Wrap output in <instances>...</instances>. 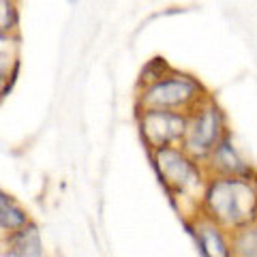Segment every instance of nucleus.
I'll return each instance as SVG.
<instances>
[{
	"label": "nucleus",
	"instance_id": "9d476101",
	"mask_svg": "<svg viewBox=\"0 0 257 257\" xmlns=\"http://www.w3.org/2000/svg\"><path fill=\"white\" fill-rule=\"evenodd\" d=\"M20 75V58L11 50H0V103L13 90Z\"/></svg>",
	"mask_w": 257,
	"mask_h": 257
},
{
	"label": "nucleus",
	"instance_id": "6e6552de",
	"mask_svg": "<svg viewBox=\"0 0 257 257\" xmlns=\"http://www.w3.org/2000/svg\"><path fill=\"white\" fill-rule=\"evenodd\" d=\"M5 253L7 257H45L39 225L30 221L18 231L5 236Z\"/></svg>",
	"mask_w": 257,
	"mask_h": 257
},
{
	"label": "nucleus",
	"instance_id": "2eb2a0df",
	"mask_svg": "<svg viewBox=\"0 0 257 257\" xmlns=\"http://www.w3.org/2000/svg\"><path fill=\"white\" fill-rule=\"evenodd\" d=\"M67 3H69V5H75V3H77V0H67Z\"/></svg>",
	"mask_w": 257,
	"mask_h": 257
},
{
	"label": "nucleus",
	"instance_id": "1a4fd4ad",
	"mask_svg": "<svg viewBox=\"0 0 257 257\" xmlns=\"http://www.w3.org/2000/svg\"><path fill=\"white\" fill-rule=\"evenodd\" d=\"M30 214L24 206L15 202V197L11 193H7L0 189V234L9 236L13 231H18L26 223H30Z\"/></svg>",
	"mask_w": 257,
	"mask_h": 257
},
{
	"label": "nucleus",
	"instance_id": "423d86ee",
	"mask_svg": "<svg viewBox=\"0 0 257 257\" xmlns=\"http://www.w3.org/2000/svg\"><path fill=\"white\" fill-rule=\"evenodd\" d=\"M184 227L195 242L197 253L202 257H236L234 244H231V231L223 225L214 223L204 214L193 216L191 221H184Z\"/></svg>",
	"mask_w": 257,
	"mask_h": 257
},
{
	"label": "nucleus",
	"instance_id": "39448f33",
	"mask_svg": "<svg viewBox=\"0 0 257 257\" xmlns=\"http://www.w3.org/2000/svg\"><path fill=\"white\" fill-rule=\"evenodd\" d=\"M135 124L148 152L180 146L187 133L189 114L170 109H135Z\"/></svg>",
	"mask_w": 257,
	"mask_h": 257
},
{
	"label": "nucleus",
	"instance_id": "20e7f679",
	"mask_svg": "<svg viewBox=\"0 0 257 257\" xmlns=\"http://www.w3.org/2000/svg\"><path fill=\"white\" fill-rule=\"evenodd\" d=\"M231 131L227 122V114L214 99V94H208L206 99L189 111L187 133L180 146L189 152L199 163L210 157V152L225 135Z\"/></svg>",
	"mask_w": 257,
	"mask_h": 257
},
{
	"label": "nucleus",
	"instance_id": "4468645a",
	"mask_svg": "<svg viewBox=\"0 0 257 257\" xmlns=\"http://www.w3.org/2000/svg\"><path fill=\"white\" fill-rule=\"evenodd\" d=\"M0 248H5V238H0Z\"/></svg>",
	"mask_w": 257,
	"mask_h": 257
},
{
	"label": "nucleus",
	"instance_id": "f257e3e1",
	"mask_svg": "<svg viewBox=\"0 0 257 257\" xmlns=\"http://www.w3.org/2000/svg\"><path fill=\"white\" fill-rule=\"evenodd\" d=\"M150 165L159 184L163 187L170 204L176 208L178 216L191 221L199 214V202L206 187L208 174L204 163L193 159L182 146H170L148 152Z\"/></svg>",
	"mask_w": 257,
	"mask_h": 257
},
{
	"label": "nucleus",
	"instance_id": "ddd939ff",
	"mask_svg": "<svg viewBox=\"0 0 257 257\" xmlns=\"http://www.w3.org/2000/svg\"><path fill=\"white\" fill-rule=\"evenodd\" d=\"M172 69H174V67H172L170 62H167V58H163V56H152V58L146 60V64L142 67L138 86H135V88H142V86H148V84H152V82H157V79L165 77Z\"/></svg>",
	"mask_w": 257,
	"mask_h": 257
},
{
	"label": "nucleus",
	"instance_id": "f8f14e48",
	"mask_svg": "<svg viewBox=\"0 0 257 257\" xmlns=\"http://www.w3.org/2000/svg\"><path fill=\"white\" fill-rule=\"evenodd\" d=\"M231 244L236 257H257V221L231 231Z\"/></svg>",
	"mask_w": 257,
	"mask_h": 257
},
{
	"label": "nucleus",
	"instance_id": "f03ea898",
	"mask_svg": "<svg viewBox=\"0 0 257 257\" xmlns=\"http://www.w3.org/2000/svg\"><path fill=\"white\" fill-rule=\"evenodd\" d=\"M199 214L236 231L257 221L255 176H208L199 202Z\"/></svg>",
	"mask_w": 257,
	"mask_h": 257
},
{
	"label": "nucleus",
	"instance_id": "7ed1b4c3",
	"mask_svg": "<svg viewBox=\"0 0 257 257\" xmlns=\"http://www.w3.org/2000/svg\"><path fill=\"white\" fill-rule=\"evenodd\" d=\"M208 94L210 92L199 77L187 71L172 69L157 82L135 88V109H170L189 114Z\"/></svg>",
	"mask_w": 257,
	"mask_h": 257
},
{
	"label": "nucleus",
	"instance_id": "0eeeda50",
	"mask_svg": "<svg viewBox=\"0 0 257 257\" xmlns=\"http://www.w3.org/2000/svg\"><path fill=\"white\" fill-rule=\"evenodd\" d=\"M204 170L208 176H255L257 174V167L236 146L231 131L216 144L214 150L210 152V157L204 161Z\"/></svg>",
	"mask_w": 257,
	"mask_h": 257
},
{
	"label": "nucleus",
	"instance_id": "9b49d317",
	"mask_svg": "<svg viewBox=\"0 0 257 257\" xmlns=\"http://www.w3.org/2000/svg\"><path fill=\"white\" fill-rule=\"evenodd\" d=\"M20 32L18 0H0V41H11Z\"/></svg>",
	"mask_w": 257,
	"mask_h": 257
}]
</instances>
